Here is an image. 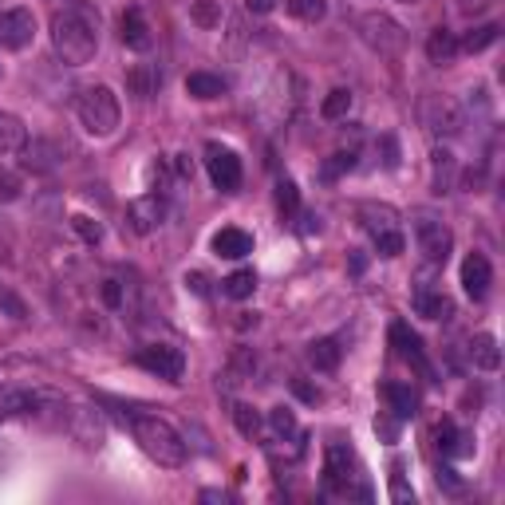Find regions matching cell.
Wrapping results in <instances>:
<instances>
[{
    "instance_id": "obj_44",
    "label": "cell",
    "mask_w": 505,
    "mask_h": 505,
    "mask_svg": "<svg viewBox=\"0 0 505 505\" xmlns=\"http://www.w3.org/2000/svg\"><path fill=\"white\" fill-rule=\"evenodd\" d=\"M383 154H387V158H383V166H387V170H395V166H399V143H395L391 135L383 138Z\"/></svg>"
},
{
    "instance_id": "obj_21",
    "label": "cell",
    "mask_w": 505,
    "mask_h": 505,
    "mask_svg": "<svg viewBox=\"0 0 505 505\" xmlns=\"http://www.w3.org/2000/svg\"><path fill=\"white\" fill-rule=\"evenodd\" d=\"M24 166L36 170V174H51L60 166V150L48 138H32V143H24Z\"/></svg>"
},
{
    "instance_id": "obj_36",
    "label": "cell",
    "mask_w": 505,
    "mask_h": 505,
    "mask_svg": "<svg viewBox=\"0 0 505 505\" xmlns=\"http://www.w3.org/2000/svg\"><path fill=\"white\" fill-rule=\"evenodd\" d=\"M351 166H356V154H351V150H348V154H343V150H340V154H332L328 163L320 166V178H324V182H336L340 174H348Z\"/></svg>"
},
{
    "instance_id": "obj_28",
    "label": "cell",
    "mask_w": 505,
    "mask_h": 505,
    "mask_svg": "<svg viewBox=\"0 0 505 505\" xmlns=\"http://www.w3.org/2000/svg\"><path fill=\"white\" fill-rule=\"evenodd\" d=\"M221 293L229 300H249L257 293V273H253V268H238V273H229L221 281Z\"/></svg>"
},
{
    "instance_id": "obj_15",
    "label": "cell",
    "mask_w": 505,
    "mask_h": 505,
    "mask_svg": "<svg viewBox=\"0 0 505 505\" xmlns=\"http://www.w3.org/2000/svg\"><path fill=\"white\" fill-rule=\"evenodd\" d=\"M360 225L371 233V238H379V233L399 229V213H395L391 206H379V201H363L360 206Z\"/></svg>"
},
{
    "instance_id": "obj_24",
    "label": "cell",
    "mask_w": 505,
    "mask_h": 505,
    "mask_svg": "<svg viewBox=\"0 0 505 505\" xmlns=\"http://www.w3.org/2000/svg\"><path fill=\"white\" fill-rule=\"evenodd\" d=\"M186 91L193 99H221L225 95V79L213 71H190L186 75Z\"/></svg>"
},
{
    "instance_id": "obj_13",
    "label": "cell",
    "mask_w": 505,
    "mask_h": 505,
    "mask_svg": "<svg viewBox=\"0 0 505 505\" xmlns=\"http://www.w3.org/2000/svg\"><path fill=\"white\" fill-rule=\"evenodd\" d=\"M415 313L418 316H426V320H446L450 316V300L438 293V288L431 285V281H418L415 285Z\"/></svg>"
},
{
    "instance_id": "obj_42",
    "label": "cell",
    "mask_w": 505,
    "mask_h": 505,
    "mask_svg": "<svg viewBox=\"0 0 505 505\" xmlns=\"http://www.w3.org/2000/svg\"><path fill=\"white\" fill-rule=\"evenodd\" d=\"M438 446L446 450V454H454V443H458V431H454V423H438Z\"/></svg>"
},
{
    "instance_id": "obj_5",
    "label": "cell",
    "mask_w": 505,
    "mask_h": 505,
    "mask_svg": "<svg viewBox=\"0 0 505 505\" xmlns=\"http://www.w3.org/2000/svg\"><path fill=\"white\" fill-rule=\"evenodd\" d=\"M360 40L368 44L371 51H379V56H399L407 48V32L399 20H391L387 13H363L360 16Z\"/></svg>"
},
{
    "instance_id": "obj_54",
    "label": "cell",
    "mask_w": 505,
    "mask_h": 505,
    "mask_svg": "<svg viewBox=\"0 0 505 505\" xmlns=\"http://www.w3.org/2000/svg\"><path fill=\"white\" fill-rule=\"evenodd\" d=\"M407 5H411V0H407Z\"/></svg>"
},
{
    "instance_id": "obj_34",
    "label": "cell",
    "mask_w": 505,
    "mask_h": 505,
    "mask_svg": "<svg viewBox=\"0 0 505 505\" xmlns=\"http://www.w3.org/2000/svg\"><path fill=\"white\" fill-rule=\"evenodd\" d=\"M268 426H273L276 438H296V435H300L296 415L288 411V407H273V411H268Z\"/></svg>"
},
{
    "instance_id": "obj_26",
    "label": "cell",
    "mask_w": 505,
    "mask_h": 505,
    "mask_svg": "<svg viewBox=\"0 0 505 505\" xmlns=\"http://www.w3.org/2000/svg\"><path fill=\"white\" fill-rule=\"evenodd\" d=\"M458 40H454V32H446V28H435L431 32V40H426V56H431V63H450L458 56Z\"/></svg>"
},
{
    "instance_id": "obj_38",
    "label": "cell",
    "mask_w": 505,
    "mask_h": 505,
    "mask_svg": "<svg viewBox=\"0 0 505 505\" xmlns=\"http://www.w3.org/2000/svg\"><path fill=\"white\" fill-rule=\"evenodd\" d=\"M276 210H281L285 218H293V213L300 210V190L293 186V182H281V186H276Z\"/></svg>"
},
{
    "instance_id": "obj_27",
    "label": "cell",
    "mask_w": 505,
    "mask_h": 505,
    "mask_svg": "<svg viewBox=\"0 0 505 505\" xmlns=\"http://www.w3.org/2000/svg\"><path fill=\"white\" fill-rule=\"evenodd\" d=\"M348 470H351V450L343 446V443H332V446H328V458H324V474H328V482H332V486H336V482H348V478H351Z\"/></svg>"
},
{
    "instance_id": "obj_39",
    "label": "cell",
    "mask_w": 505,
    "mask_h": 505,
    "mask_svg": "<svg viewBox=\"0 0 505 505\" xmlns=\"http://www.w3.org/2000/svg\"><path fill=\"white\" fill-rule=\"evenodd\" d=\"M391 501H399V505L415 501V490L407 486V478H403V462H395L391 466Z\"/></svg>"
},
{
    "instance_id": "obj_35",
    "label": "cell",
    "mask_w": 505,
    "mask_h": 505,
    "mask_svg": "<svg viewBox=\"0 0 505 505\" xmlns=\"http://www.w3.org/2000/svg\"><path fill=\"white\" fill-rule=\"evenodd\" d=\"M233 423H238V431H241L245 438H257V435H261V415H257V407H249V403H238V407H233Z\"/></svg>"
},
{
    "instance_id": "obj_3",
    "label": "cell",
    "mask_w": 505,
    "mask_h": 505,
    "mask_svg": "<svg viewBox=\"0 0 505 505\" xmlns=\"http://www.w3.org/2000/svg\"><path fill=\"white\" fill-rule=\"evenodd\" d=\"M75 111H79V123L83 131L95 135V138H107L115 135V126L123 119V107H119V95H115L107 83H95V88H83L79 103H75Z\"/></svg>"
},
{
    "instance_id": "obj_10",
    "label": "cell",
    "mask_w": 505,
    "mask_h": 505,
    "mask_svg": "<svg viewBox=\"0 0 505 505\" xmlns=\"http://www.w3.org/2000/svg\"><path fill=\"white\" fill-rule=\"evenodd\" d=\"M490 285H493V268L486 261V253H470L466 261H462V288H466V296L470 300H486Z\"/></svg>"
},
{
    "instance_id": "obj_11",
    "label": "cell",
    "mask_w": 505,
    "mask_h": 505,
    "mask_svg": "<svg viewBox=\"0 0 505 505\" xmlns=\"http://www.w3.org/2000/svg\"><path fill=\"white\" fill-rule=\"evenodd\" d=\"M126 221H131L135 233H154L158 225H163V201L154 198V193H146V198H135L131 206H126Z\"/></svg>"
},
{
    "instance_id": "obj_48",
    "label": "cell",
    "mask_w": 505,
    "mask_h": 505,
    "mask_svg": "<svg viewBox=\"0 0 505 505\" xmlns=\"http://www.w3.org/2000/svg\"><path fill=\"white\" fill-rule=\"evenodd\" d=\"M245 8L257 13V16H265V13H273V8H276V0H245Z\"/></svg>"
},
{
    "instance_id": "obj_37",
    "label": "cell",
    "mask_w": 505,
    "mask_h": 505,
    "mask_svg": "<svg viewBox=\"0 0 505 505\" xmlns=\"http://www.w3.org/2000/svg\"><path fill=\"white\" fill-rule=\"evenodd\" d=\"M71 229L79 233V238L88 241V245H99V241H103V225L95 221V218H88V213H75V218H71Z\"/></svg>"
},
{
    "instance_id": "obj_43",
    "label": "cell",
    "mask_w": 505,
    "mask_h": 505,
    "mask_svg": "<svg viewBox=\"0 0 505 505\" xmlns=\"http://www.w3.org/2000/svg\"><path fill=\"white\" fill-rule=\"evenodd\" d=\"M454 5H458L462 16H482L490 8V0H454Z\"/></svg>"
},
{
    "instance_id": "obj_52",
    "label": "cell",
    "mask_w": 505,
    "mask_h": 505,
    "mask_svg": "<svg viewBox=\"0 0 505 505\" xmlns=\"http://www.w3.org/2000/svg\"><path fill=\"white\" fill-rule=\"evenodd\" d=\"M363 268H368V257H363V253H351V273H363Z\"/></svg>"
},
{
    "instance_id": "obj_8",
    "label": "cell",
    "mask_w": 505,
    "mask_h": 505,
    "mask_svg": "<svg viewBox=\"0 0 505 505\" xmlns=\"http://www.w3.org/2000/svg\"><path fill=\"white\" fill-rule=\"evenodd\" d=\"M206 170L213 178V186L221 193H238L241 190V158L221 143H206Z\"/></svg>"
},
{
    "instance_id": "obj_41",
    "label": "cell",
    "mask_w": 505,
    "mask_h": 505,
    "mask_svg": "<svg viewBox=\"0 0 505 505\" xmlns=\"http://www.w3.org/2000/svg\"><path fill=\"white\" fill-rule=\"evenodd\" d=\"M375 249H379V257H399L403 253V229L379 233V238H375Z\"/></svg>"
},
{
    "instance_id": "obj_22",
    "label": "cell",
    "mask_w": 505,
    "mask_h": 505,
    "mask_svg": "<svg viewBox=\"0 0 505 505\" xmlns=\"http://www.w3.org/2000/svg\"><path fill=\"white\" fill-rule=\"evenodd\" d=\"M28 143V126L20 123V115L0 111V154H16Z\"/></svg>"
},
{
    "instance_id": "obj_12",
    "label": "cell",
    "mask_w": 505,
    "mask_h": 505,
    "mask_svg": "<svg viewBox=\"0 0 505 505\" xmlns=\"http://www.w3.org/2000/svg\"><path fill=\"white\" fill-rule=\"evenodd\" d=\"M431 190L438 193V198L458 190V158L450 154L446 146H438L431 154Z\"/></svg>"
},
{
    "instance_id": "obj_32",
    "label": "cell",
    "mask_w": 505,
    "mask_h": 505,
    "mask_svg": "<svg viewBox=\"0 0 505 505\" xmlns=\"http://www.w3.org/2000/svg\"><path fill=\"white\" fill-rule=\"evenodd\" d=\"M158 83L163 79H158L154 68H131V75H126V88H131L138 99H150V95L158 91Z\"/></svg>"
},
{
    "instance_id": "obj_1",
    "label": "cell",
    "mask_w": 505,
    "mask_h": 505,
    "mask_svg": "<svg viewBox=\"0 0 505 505\" xmlns=\"http://www.w3.org/2000/svg\"><path fill=\"white\" fill-rule=\"evenodd\" d=\"M51 48H56V56L68 63V68H83V63H91L95 48H99V36H95L91 16L79 13V8L56 13L51 16Z\"/></svg>"
},
{
    "instance_id": "obj_33",
    "label": "cell",
    "mask_w": 505,
    "mask_h": 505,
    "mask_svg": "<svg viewBox=\"0 0 505 505\" xmlns=\"http://www.w3.org/2000/svg\"><path fill=\"white\" fill-rule=\"evenodd\" d=\"M190 20L198 28H218L221 24V5H218V0H193V5H190Z\"/></svg>"
},
{
    "instance_id": "obj_19",
    "label": "cell",
    "mask_w": 505,
    "mask_h": 505,
    "mask_svg": "<svg viewBox=\"0 0 505 505\" xmlns=\"http://www.w3.org/2000/svg\"><path fill=\"white\" fill-rule=\"evenodd\" d=\"M391 340H395V348H399V356L407 360V363H415L418 371L431 379V363H426V356H423V343H418V336L407 324H395L391 328Z\"/></svg>"
},
{
    "instance_id": "obj_16",
    "label": "cell",
    "mask_w": 505,
    "mask_h": 505,
    "mask_svg": "<svg viewBox=\"0 0 505 505\" xmlns=\"http://www.w3.org/2000/svg\"><path fill=\"white\" fill-rule=\"evenodd\" d=\"M123 44L131 51H150V44H154L143 8H126V13H123Z\"/></svg>"
},
{
    "instance_id": "obj_50",
    "label": "cell",
    "mask_w": 505,
    "mask_h": 505,
    "mask_svg": "<svg viewBox=\"0 0 505 505\" xmlns=\"http://www.w3.org/2000/svg\"><path fill=\"white\" fill-rule=\"evenodd\" d=\"M375 431H383V438H395V431H399V426H395L387 415H379V418H375Z\"/></svg>"
},
{
    "instance_id": "obj_23",
    "label": "cell",
    "mask_w": 505,
    "mask_h": 505,
    "mask_svg": "<svg viewBox=\"0 0 505 505\" xmlns=\"http://www.w3.org/2000/svg\"><path fill=\"white\" fill-rule=\"evenodd\" d=\"M383 399L391 407L395 418H411L418 411V395L407 383H383Z\"/></svg>"
},
{
    "instance_id": "obj_2",
    "label": "cell",
    "mask_w": 505,
    "mask_h": 505,
    "mask_svg": "<svg viewBox=\"0 0 505 505\" xmlns=\"http://www.w3.org/2000/svg\"><path fill=\"white\" fill-rule=\"evenodd\" d=\"M131 431H135V443L146 450V458H154L158 466H182L186 462V443L166 418L158 415H135L131 418Z\"/></svg>"
},
{
    "instance_id": "obj_30",
    "label": "cell",
    "mask_w": 505,
    "mask_h": 505,
    "mask_svg": "<svg viewBox=\"0 0 505 505\" xmlns=\"http://www.w3.org/2000/svg\"><path fill=\"white\" fill-rule=\"evenodd\" d=\"M348 111H351V91H348V88H336V91H328V95H324V103H320V115H324L328 123H336V119H348Z\"/></svg>"
},
{
    "instance_id": "obj_7",
    "label": "cell",
    "mask_w": 505,
    "mask_h": 505,
    "mask_svg": "<svg viewBox=\"0 0 505 505\" xmlns=\"http://www.w3.org/2000/svg\"><path fill=\"white\" fill-rule=\"evenodd\" d=\"M135 363L143 371L158 375V379H170V383H178L182 371H186V356H182L178 348H170V343H150V348H138Z\"/></svg>"
},
{
    "instance_id": "obj_4",
    "label": "cell",
    "mask_w": 505,
    "mask_h": 505,
    "mask_svg": "<svg viewBox=\"0 0 505 505\" xmlns=\"http://www.w3.org/2000/svg\"><path fill=\"white\" fill-rule=\"evenodd\" d=\"M418 123H423L435 138H458L462 131H466V111H462L458 99L431 91V95L418 99Z\"/></svg>"
},
{
    "instance_id": "obj_18",
    "label": "cell",
    "mask_w": 505,
    "mask_h": 505,
    "mask_svg": "<svg viewBox=\"0 0 505 505\" xmlns=\"http://www.w3.org/2000/svg\"><path fill=\"white\" fill-rule=\"evenodd\" d=\"M36 403H40L36 391H24V387H5V391H0V423H8V418H16V415H32V411H36Z\"/></svg>"
},
{
    "instance_id": "obj_25",
    "label": "cell",
    "mask_w": 505,
    "mask_h": 505,
    "mask_svg": "<svg viewBox=\"0 0 505 505\" xmlns=\"http://www.w3.org/2000/svg\"><path fill=\"white\" fill-rule=\"evenodd\" d=\"M340 343L336 340H313L308 343V363H313L316 371H336L340 368Z\"/></svg>"
},
{
    "instance_id": "obj_17",
    "label": "cell",
    "mask_w": 505,
    "mask_h": 505,
    "mask_svg": "<svg viewBox=\"0 0 505 505\" xmlns=\"http://www.w3.org/2000/svg\"><path fill=\"white\" fill-rule=\"evenodd\" d=\"M213 253L218 257H229V261H241V257L253 253V238L245 229H238V225H229V229L213 233Z\"/></svg>"
},
{
    "instance_id": "obj_14",
    "label": "cell",
    "mask_w": 505,
    "mask_h": 505,
    "mask_svg": "<svg viewBox=\"0 0 505 505\" xmlns=\"http://www.w3.org/2000/svg\"><path fill=\"white\" fill-rule=\"evenodd\" d=\"M71 435L79 438L83 446H99L107 438V426H103L99 411H95V407H79V411L71 415Z\"/></svg>"
},
{
    "instance_id": "obj_20",
    "label": "cell",
    "mask_w": 505,
    "mask_h": 505,
    "mask_svg": "<svg viewBox=\"0 0 505 505\" xmlns=\"http://www.w3.org/2000/svg\"><path fill=\"white\" fill-rule=\"evenodd\" d=\"M470 363H474L478 371H498L501 368L498 336H490V332H478V336L470 340Z\"/></svg>"
},
{
    "instance_id": "obj_49",
    "label": "cell",
    "mask_w": 505,
    "mask_h": 505,
    "mask_svg": "<svg viewBox=\"0 0 505 505\" xmlns=\"http://www.w3.org/2000/svg\"><path fill=\"white\" fill-rule=\"evenodd\" d=\"M438 486H446V490H458L462 482L454 478V470H450V466H443V470H438Z\"/></svg>"
},
{
    "instance_id": "obj_47",
    "label": "cell",
    "mask_w": 505,
    "mask_h": 505,
    "mask_svg": "<svg viewBox=\"0 0 505 505\" xmlns=\"http://www.w3.org/2000/svg\"><path fill=\"white\" fill-rule=\"evenodd\" d=\"M0 304H5L8 308V313H13L16 320H24V304H20V300L16 296H8V293H0Z\"/></svg>"
},
{
    "instance_id": "obj_31",
    "label": "cell",
    "mask_w": 505,
    "mask_h": 505,
    "mask_svg": "<svg viewBox=\"0 0 505 505\" xmlns=\"http://www.w3.org/2000/svg\"><path fill=\"white\" fill-rule=\"evenodd\" d=\"M498 36H501L498 24H482V28H470L466 40H458V48L462 51H486L490 44H498Z\"/></svg>"
},
{
    "instance_id": "obj_46",
    "label": "cell",
    "mask_w": 505,
    "mask_h": 505,
    "mask_svg": "<svg viewBox=\"0 0 505 505\" xmlns=\"http://www.w3.org/2000/svg\"><path fill=\"white\" fill-rule=\"evenodd\" d=\"M186 285H190L198 296H206V293H210V281H206V273H186Z\"/></svg>"
},
{
    "instance_id": "obj_40",
    "label": "cell",
    "mask_w": 505,
    "mask_h": 505,
    "mask_svg": "<svg viewBox=\"0 0 505 505\" xmlns=\"http://www.w3.org/2000/svg\"><path fill=\"white\" fill-rule=\"evenodd\" d=\"M20 174H13V170H5L0 166V206H8V201H16L20 198Z\"/></svg>"
},
{
    "instance_id": "obj_45",
    "label": "cell",
    "mask_w": 505,
    "mask_h": 505,
    "mask_svg": "<svg viewBox=\"0 0 505 505\" xmlns=\"http://www.w3.org/2000/svg\"><path fill=\"white\" fill-rule=\"evenodd\" d=\"M103 300H107L111 308L123 304V288H119V281H103Z\"/></svg>"
},
{
    "instance_id": "obj_53",
    "label": "cell",
    "mask_w": 505,
    "mask_h": 505,
    "mask_svg": "<svg viewBox=\"0 0 505 505\" xmlns=\"http://www.w3.org/2000/svg\"><path fill=\"white\" fill-rule=\"evenodd\" d=\"M201 501H229V493H221V490H201Z\"/></svg>"
},
{
    "instance_id": "obj_51",
    "label": "cell",
    "mask_w": 505,
    "mask_h": 505,
    "mask_svg": "<svg viewBox=\"0 0 505 505\" xmlns=\"http://www.w3.org/2000/svg\"><path fill=\"white\" fill-rule=\"evenodd\" d=\"M174 166H178V174H182V178H190V174H193V166H190V154H178V163H174Z\"/></svg>"
},
{
    "instance_id": "obj_6",
    "label": "cell",
    "mask_w": 505,
    "mask_h": 505,
    "mask_svg": "<svg viewBox=\"0 0 505 505\" xmlns=\"http://www.w3.org/2000/svg\"><path fill=\"white\" fill-rule=\"evenodd\" d=\"M415 241H418V253L426 257V265H446L450 249H454V233H450L446 221H438L435 213H418L415 218Z\"/></svg>"
},
{
    "instance_id": "obj_9",
    "label": "cell",
    "mask_w": 505,
    "mask_h": 505,
    "mask_svg": "<svg viewBox=\"0 0 505 505\" xmlns=\"http://www.w3.org/2000/svg\"><path fill=\"white\" fill-rule=\"evenodd\" d=\"M32 40H36V16H32V8H8V13H0V48L24 51Z\"/></svg>"
},
{
    "instance_id": "obj_29",
    "label": "cell",
    "mask_w": 505,
    "mask_h": 505,
    "mask_svg": "<svg viewBox=\"0 0 505 505\" xmlns=\"http://www.w3.org/2000/svg\"><path fill=\"white\" fill-rule=\"evenodd\" d=\"M285 8H288L293 20H300V24H320L324 13H328L324 0H285Z\"/></svg>"
}]
</instances>
